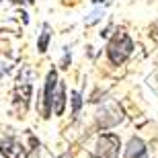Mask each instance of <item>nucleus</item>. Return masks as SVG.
Here are the masks:
<instances>
[{"label":"nucleus","instance_id":"obj_1","mask_svg":"<svg viewBox=\"0 0 158 158\" xmlns=\"http://www.w3.org/2000/svg\"><path fill=\"white\" fill-rule=\"evenodd\" d=\"M131 52H134V41L123 31H117L113 35V39L109 41V45H107V56H109V62L113 66L123 64L131 56Z\"/></svg>","mask_w":158,"mask_h":158},{"label":"nucleus","instance_id":"obj_2","mask_svg":"<svg viewBox=\"0 0 158 158\" xmlns=\"http://www.w3.org/2000/svg\"><path fill=\"white\" fill-rule=\"evenodd\" d=\"M97 158H119V138L115 134H103L97 140Z\"/></svg>","mask_w":158,"mask_h":158},{"label":"nucleus","instance_id":"obj_3","mask_svg":"<svg viewBox=\"0 0 158 158\" xmlns=\"http://www.w3.org/2000/svg\"><path fill=\"white\" fill-rule=\"evenodd\" d=\"M58 86V72L49 70L45 78V88H43V117H49L53 113V93Z\"/></svg>","mask_w":158,"mask_h":158},{"label":"nucleus","instance_id":"obj_4","mask_svg":"<svg viewBox=\"0 0 158 158\" xmlns=\"http://www.w3.org/2000/svg\"><path fill=\"white\" fill-rule=\"evenodd\" d=\"M123 158H148L146 144H144L140 138H131L127 148H125V156Z\"/></svg>","mask_w":158,"mask_h":158},{"label":"nucleus","instance_id":"obj_5","mask_svg":"<svg viewBox=\"0 0 158 158\" xmlns=\"http://www.w3.org/2000/svg\"><path fill=\"white\" fill-rule=\"evenodd\" d=\"M0 154H4V158H21V146L10 138L0 140Z\"/></svg>","mask_w":158,"mask_h":158},{"label":"nucleus","instance_id":"obj_6","mask_svg":"<svg viewBox=\"0 0 158 158\" xmlns=\"http://www.w3.org/2000/svg\"><path fill=\"white\" fill-rule=\"evenodd\" d=\"M64 109H66V86L62 82H58L56 93H53V113L56 115H62Z\"/></svg>","mask_w":158,"mask_h":158},{"label":"nucleus","instance_id":"obj_7","mask_svg":"<svg viewBox=\"0 0 158 158\" xmlns=\"http://www.w3.org/2000/svg\"><path fill=\"white\" fill-rule=\"evenodd\" d=\"M49 37H52V31H49V25H43V33H41L39 41H37V49L41 53L47 52V45H49Z\"/></svg>","mask_w":158,"mask_h":158},{"label":"nucleus","instance_id":"obj_8","mask_svg":"<svg viewBox=\"0 0 158 158\" xmlns=\"http://www.w3.org/2000/svg\"><path fill=\"white\" fill-rule=\"evenodd\" d=\"M80 107H82V97H80V93H72V113L74 115H78L80 113Z\"/></svg>","mask_w":158,"mask_h":158},{"label":"nucleus","instance_id":"obj_9","mask_svg":"<svg viewBox=\"0 0 158 158\" xmlns=\"http://www.w3.org/2000/svg\"><path fill=\"white\" fill-rule=\"evenodd\" d=\"M12 2H17V4H23V2H35V0H12Z\"/></svg>","mask_w":158,"mask_h":158},{"label":"nucleus","instance_id":"obj_10","mask_svg":"<svg viewBox=\"0 0 158 158\" xmlns=\"http://www.w3.org/2000/svg\"><path fill=\"white\" fill-rule=\"evenodd\" d=\"M93 2H94V4H99V2H105V0H93Z\"/></svg>","mask_w":158,"mask_h":158}]
</instances>
